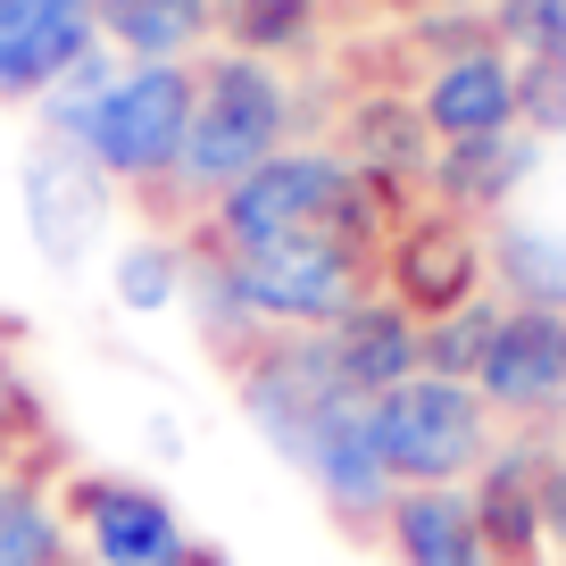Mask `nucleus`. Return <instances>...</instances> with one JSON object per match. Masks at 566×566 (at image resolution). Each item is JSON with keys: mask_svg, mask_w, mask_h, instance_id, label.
<instances>
[{"mask_svg": "<svg viewBox=\"0 0 566 566\" xmlns=\"http://www.w3.org/2000/svg\"><path fill=\"white\" fill-rule=\"evenodd\" d=\"M375 292L384 301H400L408 317H450V308L483 301L492 292V266H483V226H467V217L450 209H408L391 217L384 233V259H375Z\"/></svg>", "mask_w": 566, "mask_h": 566, "instance_id": "7", "label": "nucleus"}, {"mask_svg": "<svg viewBox=\"0 0 566 566\" xmlns=\"http://www.w3.org/2000/svg\"><path fill=\"white\" fill-rule=\"evenodd\" d=\"M84 51H101V0H0V108H34Z\"/></svg>", "mask_w": 566, "mask_h": 566, "instance_id": "13", "label": "nucleus"}, {"mask_svg": "<svg viewBox=\"0 0 566 566\" xmlns=\"http://www.w3.org/2000/svg\"><path fill=\"white\" fill-rule=\"evenodd\" d=\"M542 549L566 558V450L558 442H549V459H542Z\"/></svg>", "mask_w": 566, "mask_h": 566, "instance_id": "26", "label": "nucleus"}, {"mask_svg": "<svg viewBox=\"0 0 566 566\" xmlns=\"http://www.w3.org/2000/svg\"><path fill=\"white\" fill-rule=\"evenodd\" d=\"M542 150L549 142L533 134V125L483 134V142H442V150H433V176H424V200L467 217V226H492V217H509L516 192L542 176Z\"/></svg>", "mask_w": 566, "mask_h": 566, "instance_id": "14", "label": "nucleus"}, {"mask_svg": "<svg viewBox=\"0 0 566 566\" xmlns=\"http://www.w3.org/2000/svg\"><path fill=\"white\" fill-rule=\"evenodd\" d=\"M67 509V542L92 566H192V533H184L176 500L142 475H67L59 483Z\"/></svg>", "mask_w": 566, "mask_h": 566, "instance_id": "8", "label": "nucleus"}, {"mask_svg": "<svg viewBox=\"0 0 566 566\" xmlns=\"http://www.w3.org/2000/svg\"><path fill=\"white\" fill-rule=\"evenodd\" d=\"M492 25H500V42H509L516 59H533V51H549V42H566V0H500Z\"/></svg>", "mask_w": 566, "mask_h": 566, "instance_id": "25", "label": "nucleus"}, {"mask_svg": "<svg viewBox=\"0 0 566 566\" xmlns=\"http://www.w3.org/2000/svg\"><path fill=\"white\" fill-rule=\"evenodd\" d=\"M18 433H25V400L0 384V475H18Z\"/></svg>", "mask_w": 566, "mask_h": 566, "instance_id": "27", "label": "nucleus"}, {"mask_svg": "<svg viewBox=\"0 0 566 566\" xmlns=\"http://www.w3.org/2000/svg\"><path fill=\"white\" fill-rule=\"evenodd\" d=\"M525 125L542 142H566V42L525 59Z\"/></svg>", "mask_w": 566, "mask_h": 566, "instance_id": "24", "label": "nucleus"}, {"mask_svg": "<svg viewBox=\"0 0 566 566\" xmlns=\"http://www.w3.org/2000/svg\"><path fill=\"white\" fill-rule=\"evenodd\" d=\"M475 391L500 424L516 433H549L566 417V308H516L500 301V325L483 342Z\"/></svg>", "mask_w": 566, "mask_h": 566, "instance_id": "11", "label": "nucleus"}, {"mask_svg": "<svg viewBox=\"0 0 566 566\" xmlns=\"http://www.w3.org/2000/svg\"><path fill=\"white\" fill-rule=\"evenodd\" d=\"M325 142H334L342 159H350L358 176L375 184V200H384L391 217L424 209V176H433V150H442V142L424 134L417 92H408V84L350 92V101H342L334 117H325Z\"/></svg>", "mask_w": 566, "mask_h": 566, "instance_id": "12", "label": "nucleus"}, {"mask_svg": "<svg viewBox=\"0 0 566 566\" xmlns=\"http://www.w3.org/2000/svg\"><path fill=\"white\" fill-rule=\"evenodd\" d=\"M408 92H417V117L433 142H483V134L525 125V59L500 42V25L442 59H424Z\"/></svg>", "mask_w": 566, "mask_h": 566, "instance_id": "10", "label": "nucleus"}, {"mask_svg": "<svg viewBox=\"0 0 566 566\" xmlns=\"http://www.w3.org/2000/svg\"><path fill=\"white\" fill-rule=\"evenodd\" d=\"M192 242L209 250H250V242H301V233H342V242H375L384 250L391 209L375 200V184L342 159L334 142H292L266 167H250L233 192H217L209 209L192 217Z\"/></svg>", "mask_w": 566, "mask_h": 566, "instance_id": "3", "label": "nucleus"}, {"mask_svg": "<svg viewBox=\"0 0 566 566\" xmlns=\"http://www.w3.org/2000/svg\"><path fill=\"white\" fill-rule=\"evenodd\" d=\"M542 459L549 433H500L492 459L467 475V500H475V525L492 542L500 566H542Z\"/></svg>", "mask_w": 566, "mask_h": 566, "instance_id": "15", "label": "nucleus"}, {"mask_svg": "<svg viewBox=\"0 0 566 566\" xmlns=\"http://www.w3.org/2000/svg\"><path fill=\"white\" fill-rule=\"evenodd\" d=\"M209 250V242H200ZM375 242H342V233H301V242H250L217 250L233 301L259 334H317L342 308H358L375 292Z\"/></svg>", "mask_w": 566, "mask_h": 566, "instance_id": "5", "label": "nucleus"}, {"mask_svg": "<svg viewBox=\"0 0 566 566\" xmlns=\"http://www.w3.org/2000/svg\"><path fill=\"white\" fill-rule=\"evenodd\" d=\"M184 134H192V59H125L59 142H75L117 192L159 209L184 167Z\"/></svg>", "mask_w": 566, "mask_h": 566, "instance_id": "4", "label": "nucleus"}, {"mask_svg": "<svg viewBox=\"0 0 566 566\" xmlns=\"http://www.w3.org/2000/svg\"><path fill=\"white\" fill-rule=\"evenodd\" d=\"M18 217H25V233H34L42 259H51L59 275H75V266L108 242L117 184H108L75 142L34 134V142H25V167H18Z\"/></svg>", "mask_w": 566, "mask_h": 566, "instance_id": "9", "label": "nucleus"}, {"mask_svg": "<svg viewBox=\"0 0 566 566\" xmlns=\"http://www.w3.org/2000/svg\"><path fill=\"white\" fill-rule=\"evenodd\" d=\"M184 275H192V242H184L176 226H159V233H142V242L117 250V301L134 308V317L176 308L184 301Z\"/></svg>", "mask_w": 566, "mask_h": 566, "instance_id": "22", "label": "nucleus"}, {"mask_svg": "<svg viewBox=\"0 0 566 566\" xmlns=\"http://www.w3.org/2000/svg\"><path fill=\"white\" fill-rule=\"evenodd\" d=\"M101 42L117 59H200L217 18L209 0H101Z\"/></svg>", "mask_w": 566, "mask_h": 566, "instance_id": "20", "label": "nucleus"}, {"mask_svg": "<svg viewBox=\"0 0 566 566\" xmlns=\"http://www.w3.org/2000/svg\"><path fill=\"white\" fill-rule=\"evenodd\" d=\"M192 566H226V558H217V549H192Z\"/></svg>", "mask_w": 566, "mask_h": 566, "instance_id": "28", "label": "nucleus"}, {"mask_svg": "<svg viewBox=\"0 0 566 566\" xmlns=\"http://www.w3.org/2000/svg\"><path fill=\"white\" fill-rule=\"evenodd\" d=\"M492 325H500V292L450 308V317H424V325H417V367H424V375H450V384H475Z\"/></svg>", "mask_w": 566, "mask_h": 566, "instance_id": "23", "label": "nucleus"}, {"mask_svg": "<svg viewBox=\"0 0 566 566\" xmlns=\"http://www.w3.org/2000/svg\"><path fill=\"white\" fill-rule=\"evenodd\" d=\"M317 342H325V367L342 375V391H358V400L417 375V317L400 301H384V292H367L334 325H317Z\"/></svg>", "mask_w": 566, "mask_h": 566, "instance_id": "16", "label": "nucleus"}, {"mask_svg": "<svg viewBox=\"0 0 566 566\" xmlns=\"http://www.w3.org/2000/svg\"><path fill=\"white\" fill-rule=\"evenodd\" d=\"M59 566H92V558H84V549H67V558H59Z\"/></svg>", "mask_w": 566, "mask_h": 566, "instance_id": "29", "label": "nucleus"}, {"mask_svg": "<svg viewBox=\"0 0 566 566\" xmlns=\"http://www.w3.org/2000/svg\"><path fill=\"white\" fill-rule=\"evenodd\" d=\"M384 542H391L400 566H500L492 542H483V525H475L467 483H417V492H391Z\"/></svg>", "mask_w": 566, "mask_h": 566, "instance_id": "17", "label": "nucleus"}, {"mask_svg": "<svg viewBox=\"0 0 566 566\" xmlns=\"http://www.w3.org/2000/svg\"><path fill=\"white\" fill-rule=\"evenodd\" d=\"M67 549V509L51 500V483L34 467L0 475V566H59Z\"/></svg>", "mask_w": 566, "mask_h": 566, "instance_id": "21", "label": "nucleus"}, {"mask_svg": "<svg viewBox=\"0 0 566 566\" xmlns=\"http://www.w3.org/2000/svg\"><path fill=\"white\" fill-rule=\"evenodd\" d=\"M483 266L492 292L516 308H566V226L558 217H492L483 226Z\"/></svg>", "mask_w": 566, "mask_h": 566, "instance_id": "18", "label": "nucleus"}, {"mask_svg": "<svg viewBox=\"0 0 566 566\" xmlns=\"http://www.w3.org/2000/svg\"><path fill=\"white\" fill-rule=\"evenodd\" d=\"M317 134H325V117L301 101L292 67H266V59H242V51H217L209 42V59H192V134H184V167L167 184L159 217L184 233L250 167H266L275 150L317 142Z\"/></svg>", "mask_w": 566, "mask_h": 566, "instance_id": "2", "label": "nucleus"}, {"mask_svg": "<svg viewBox=\"0 0 566 566\" xmlns=\"http://www.w3.org/2000/svg\"><path fill=\"white\" fill-rule=\"evenodd\" d=\"M233 391H242V417L259 424V442L275 450L283 467H301L325 492V509L350 516V525H384L391 492L400 483L384 475L367 433V400L342 391V375L325 367L317 334H266L233 358Z\"/></svg>", "mask_w": 566, "mask_h": 566, "instance_id": "1", "label": "nucleus"}, {"mask_svg": "<svg viewBox=\"0 0 566 566\" xmlns=\"http://www.w3.org/2000/svg\"><path fill=\"white\" fill-rule=\"evenodd\" d=\"M367 433H375V459L400 492L417 483H467L500 442V417L483 408L475 384H450V375H408V384L375 391L367 400Z\"/></svg>", "mask_w": 566, "mask_h": 566, "instance_id": "6", "label": "nucleus"}, {"mask_svg": "<svg viewBox=\"0 0 566 566\" xmlns=\"http://www.w3.org/2000/svg\"><path fill=\"white\" fill-rule=\"evenodd\" d=\"M217 51L266 59V67H308L325 42V0H209Z\"/></svg>", "mask_w": 566, "mask_h": 566, "instance_id": "19", "label": "nucleus"}]
</instances>
